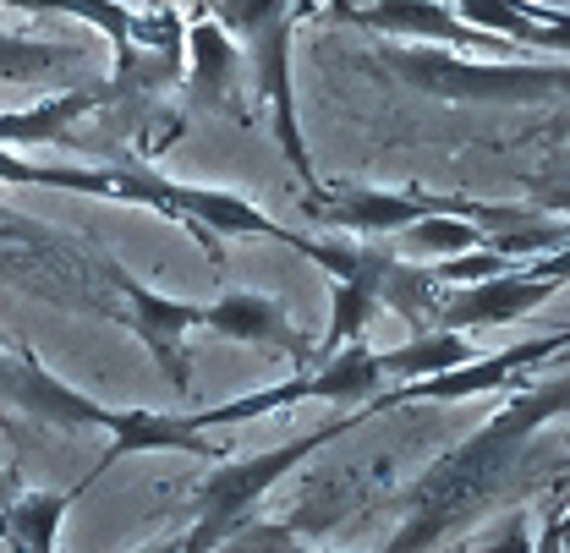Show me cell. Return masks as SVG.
I'll list each match as a JSON object with an SVG mask.
<instances>
[{
    "mask_svg": "<svg viewBox=\"0 0 570 553\" xmlns=\"http://www.w3.org/2000/svg\"><path fill=\"white\" fill-rule=\"evenodd\" d=\"M566 395H570L566 373H554L549 384L515 389L466 444L439 455L423 477L406 487V521L379 553H433L450 532H461L483 510H494V498L521 472L527 444L543 433V422L566 416Z\"/></svg>",
    "mask_w": 570,
    "mask_h": 553,
    "instance_id": "obj_1",
    "label": "cell"
},
{
    "mask_svg": "<svg viewBox=\"0 0 570 553\" xmlns=\"http://www.w3.org/2000/svg\"><path fill=\"white\" fill-rule=\"evenodd\" d=\"M379 67L439 105H543V99H560L570 82L566 56H549V61L466 56V50L406 45V39H390L379 50Z\"/></svg>",
    "mask_w": 570,
    "mask_h": 553,
    "instance_id": "obj_2",
    "label": "cell"
},
{
    "mask_svg": "<svg viewBox=\"0 0 570 553\" xmlns=\"http://www.w3.org/2000/svg\"><path fill=\"white\" fill-rule=\"evenodd\" d=\"M209 17L236 39L242 61L253 71V93H258V105H269V127H275L285 165L302 176L307 192H324L307 138H302V121H296V77H291L296 11H291V0H214Z\"/></svg>",
    "mask_w": 570,
    "mask_h": 553,
    "instance_id": "obj_3",
    "label": "cell"
},
{
    "mask_svg": "<svg viewBox=\"0 0 570 553\" xmlns=\"http://www.w3.org/2000/svg\"><path fill=\"white\" fill-rule=\"evenodd\" d=\"M362 422H367V412H352V416H341V422H324V427H313V433L291 438V444H281V450L219 461L209 477L198 483V493H193L198 521H193V532L181 537V549L187 553H230V537L253 521V510L264 504V493L281 483V477H291L313 450L335 444L341 433H352V427H362Z\"/></svg>",
    "mask_w": 570,
    "mask_h": 553,
    "instance_id": "obj_4",
    "label": "cell"
},
{
    "mask_svg": "<svg viewBox=\"0 0 570 553\" xmlns=\"http://www.w3.org/2000/svg\"><path fill=\"white\" fill-rule=\"evenodd\" d=\"M307 214L362 236V241H390L395 230H406L417 214H461L483 230H515V225H532L538 214L515 204H472V198H444V192H423V187H341V192H324V198H307Z\"/></svg>",
    "mask_w": 570,
    "mask_h": 553,
    "instance_id": "obj_5",
    "label": "cell"
},
{
    "mask_svg": "<svg viewBox=\"0 0 570 553\" xmlns=\"http://www.w3.org/2000/svg\"><path fill=\"white\" fill-rule=\"evenodd\" d=\"M566 290V247H554L549 258L538 253L532 264H515L504 275H489V279H472V285H444L428 329H494V324H515L527 318L532 307H543L549 296Z\"/></svg>",
    "mask_w": 570,
    "mask_h": 553,
    "instance_id": "obj_6",
    "label": "cell"
},
{
    "mask_svg": "<svg viewBox=\"0 0 570 553\" xmlns=\"http://www.w3.org/2000/svg\"><path fill=\"white\" fill-rule=\"evenodd\" d=\"M335 17L379 33V39L444 45V50H466V56H521L499 33H483V28L461 22L444 0H335Z\"/></svg>",
    "mask_w": 570,
    "mask_h": 553,
    "instance_id": "obj_7",
    "label": "cell"
},
{
    "mask_svg": "<svg viewBox=\"0 0 570 553\" xmlns=\"http://www.w3.org/2000/svg\"><path fill=\"white\" fill-rule=\"evenodd\" d=\"M566 329H554V335H543V340H521V346L510 350H494V356H472V362H455V367H444V373H428V378H412V384H395V389H379L362 412H390V406H417V401H472V395H494L504 384H515L527 367H538V362H549V356H560L566 350Z\"/></svg>",
    "mask_w": 570,
    "mask_h": 553,
    "instance_id": "obj_8",
    "label": "cell"
},
{
    "mask_svg": "<svg viewBox=\"0 0 570 553\" xmlns=\"http://www.w3.org/2000/svg\"><path fill=\"white\" fill-rule=\"evenodd\" d=\"M0 181L11 187H56V192H82V198H105V204H132L154 208L159 219H170V204L159 192V170L154 165H56V159H28L17 148H0Z\"/></svg>",
    "mask_w": 570,
    "mask_h": 553,
    "instance_id": "obj_9",
    "label": "cell"
},
{
    "mask_svg": "<svg viewBox=\"0 0 570 553\" xmlns=\"http://www.w3.org/2000/svg\"><path fill=\"white\" fill-rule=\"evenodd\" d=\"M159 192L170 204L176 225H193V236L209 247V258H219V241L214 236H253V241H281L291 253H307L313 236L281 225L275 214H264L258 204H247L242 192H225V187H193V181H176L159 170Z\"/></svg>",
    "mask_w": 570,
    "mask_h": 553,
    "instance_id": "obj_10",
    "label": "cell"
},
{
    "mask_svg": "<svg viewBox=\"0 0 570 553\" xmlns=\"http://www.w3.org/2000/svg\"><path fill=\"white\" fill-rule=\"evenodd\" d=\"M116 279V290H121V302H127V329L138 335L148 356L159 362V373H165V384L176 389V395H187L193 389V356H187V335L193 329H204V307L198 302H176V296H165V290H148L138 275H127V269H110Z\"/></svg>",
    "mask_w": 570,
    "mask_h": 553,
    "instance_id": "obj_11",
    "label": "cell"
},
{
    "mask_svg": "<svg viewBox=\"0 0 570 553\" xmlns=\"http://www.w3.org/2000/svg\"><path fill=\"white\" fill-rule=\"evenodd\" d=\"M204 329L214 340H236V346H258L285 356L291 367H313V340L291 324L281 302L258 296V290H230L204 307Z\"/></svg>",
    "mask_w": 570,
    "mask_h": 553,
    "instance_id": "obj_12",
    "label": "cell"
},
{
    "mask_svg": "<svg viewBox=\"0 0 570 553\" xmlns=\"http://www.w3.org/2000/svg\"><path fill=\"white\" fill-rule=\"evenodd\" d=\"M461 22L499 33L521 56H566V6H538V0H444Z\"/></svg>",
    "mask_w": 570,
    "mask_h": 553,
    "instance_id": "obj_13",
    "label": "cell"
},
{
    "mask_svg": "<svg viewBox=\"0 0 570 553\" xmlns=\"http://www.w3.org/2000/svg\"><path fill=\"white\" fill-rule=\"evenodd\" d=\"M148 450H181V455H204V461L225 455L209 433H198L187 416H176V412H116L110 416V450L99 455V466L88 472V483H99L116 461L148 455Z\"/></svg>",
    "mask_w": 570,
    "mask_h": 553,
    "instance_id": "obj_14",
    "label": "cell"
},
{
    "mask_svg": "<svg viewBox=\"0 0 570 553\" xmlns=\"http://www.w3.org/2000/svg\"><path fill=\"white\" fill-rule=\"evenodd\" d=\"M110 88L105 82H82V88H61L39 105H22V110H0V148H56L71 142V127L99 110Z\"/></svg>",
    "mask_w": 570,
    "mask_h": 553,
    "instance_id": "obj_15",
    "label": "cell"
},
{
    "mask_svg": "<svg viewBox=\"0 0 570 553\" xmlns=\"http://www.w3.org/2000/svg\"><path fill=\"white\" fill-rule=\"evenodd\" d=\"M88 477L67 493H6L0 498V537L11 543L17 553H56V537H61V521H67L71 498L88 493Z\"/></svg>",
    "mask_w": 570,
    "mask_h": 553,
    "instance_id": "obj_16",
    "label": "cell"
},
{
    "mask_svg": "<svg viewBox=\"0 0 570 553\" xmlns=\"http://www.w3.org/2000/svg\"><path fill=\"white\" fill-rule=\"evenodd\" d=\"M187 45H193V67H187V82H193V99H204V105H219L225 116H236L242 127H247V110L236 105V39L214 22V17H198L193 22V33H187Z\"/></svg>",
    "mask_w": 570,
    "mask_h": 553,
    "instance_id": "obj_17",
    "label": "cell"
},
{
    "mask_svg": "<svg viewBox=\"0 0 570 553\" xmlns=\"http://www.w3.org/2000/svg\"><path fill=\"white\" fill-rule=\"evenodd\" d=\"M489 241V230L483 225H472V219H461V214H417L406 230H395L384 247L395 253V258H406V264H439V258H455V253H466V247H483Z\"/></svg>",
    "mask_w": 570,
    "mask_h": 553,
    "instance_id": "obj_18",
    "label": "cell"
},
{
    "mask_svg": "<svg viewBox=\"0 0 570 553\" xmlns=\"http://www.w3.org/2000/svg\"><path fill=\"white\" fill-rule=\"evenodd\" d=\"M472 356H478V346H472L461 329H417L406 346L373 350L379 373H384V378H395V384H412V378H428V373H444V367L472 362Z\"/></svg>",
    "mask_w": 570,
    "mask_h": 553,
    "instance_id": "obj_19",
    "label": "cell"
},
{
    "mask_svg": "<svg viewBox=\"0 0 570 553\" xmlns=\"http://www.w3.org/2000/svg\"><path fill=\"white\" fill-rule=\"evenodd\" d=\"M77 61H94V45H50V39L0 33V82H45V77L71 71Z\"/></svg>",
    "mask_w": 570,
    "mask_h": 553,
    "instance_id": "obj_20",
    "label": "cell"
},
{
    "mask_svg": "<svg viewBox=\"0 0 570 553\" xmlns=\"http://www.w3.org/2000/svg\"><path fill=\"white\" fill-rule=\"evenodd\" d=\"M527 553H566V498L549 504V521H543V532L532 537Z\"/></svg>",
    "mask_w": 570,
    "mask_h": 553,
    "instance_id": "obj_21",
    "label": "cell"
},
{
    "mask_svg": "<svg viewBox=\"0 0 570 553\" xmlns=\"http://www.w3.org/2000/svg\"><path fill=\"white\" fill-rule=\"evenodd\" d=\"M527 549H532V537H527V526H521V521H510L499 543H489V549H472V553H527Z\"/></svg>",
    "mask_w": 570,
    "mask_h": 553,
    "instance_id": "obj_22",
    "label": "cell"
},
{
    "mask_svg": "<svg viewBox=\"0 0 570 553\" xmlns=\"http://www.w3.org/2000/svg\"><path fill=\"white\" fill-rule=\"evenodd\" d=\"M0 6L28 11V17H50V11H61V17H67V0H0Z\"/></svg>",
    "mask_w": 570,
    "mask_h": 553,
    "instance_id": "obj_23",
    "label": "cell"
},
{
    "mask_svg": "<svg viewBox=\"0 0 570 553\" xmlns=\"http://www.w3.org/2000/svg\"><path fill=\"white\" fill-rule=\"evenodd\" d=\"M138 553H187V549H181V537H165V543H148V549H138Z\"/></svg>",
    "mask_w": 570,
    "mask_h": 553,
    "instance_id": "obj_24",
    "label": "cell"
},
{
    "mask_svg": "<svg viewBox=\"0 0 570 553\" xmlns=\"http://www.w3.org/2000/svg\"><path fill=\"white\" fill-rule=\"evenodd\" d=\"M313 6H324V0H291V11H296V17H307Z\"/></svg>",
    "mask_w": 570,
    "mask_h": 553,
    "instance_id": "obj_25",
    "label": "cell"
},
{
    "mask_svg": "<svg viewBox=\"0 0 570 553\" xmlns=\"http://www.w3.org/2000/svg\"><path fill=\"white\" fill-rule=\"evenodd\" d=\"M285 553H324V549H296V543H291V549H285Z\"/></svg>",
    "mask_w": 570,
    "mask_h": 553,
    "instance_id": "obj_26",
    "label": "cell"
}]
</instances>
